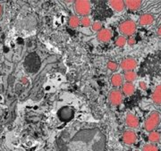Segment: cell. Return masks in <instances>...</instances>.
I'll list each match as a JSON object with an SVG mask.
<instances>
[{
    "mask_svg": "<svg viewBox=\"0 0 161 151\" xmlns=\"http://www.w3.org/2000/svg\"><path fill=\"white\" fill-rule=\"evenodd\" d=\"M58 151H108L107 139L98 127L68 129L58 136Z\"/></svg>",
    "mask_w": 161,
    "mask_h": 151,
    "instance_id": "6da1fadb",
    "label": "cell"
},
{
    "mask_svg": "<svg viewBox=\"0 0 161 151\" xmlns=\"http://www.w3.org/2000/svg\"><path fill=\"white\" fill-rule=\"evenodd\" d=\"M159 122H160V114L158 111H153L146 118L144 122V128L148 132H151L155 131L156 128L158 126Z\"/></svg>",
    "mask_w": 161,
    "mask_h": 151,
    "instance_id": "7a4b0ae2",
    "label": "cell"
},
{
    "mask_svg": "<svg viewBox=\"0 0 161 151\" xmlns=\"http://www.w3.org/2000/svg\"><path fill=\"white\" fill-rule=\"evenodd\" d=\"M118 30L123 36H132L136 31V23L132 20H125L119 24Z\"/></svg>",
    "mask_w": 161,
    "mask_h": 151,
    "instance_id": "3957f363",
    "label": "cell"
},
{
    "mask_svg": "<svg viewBox=\"0 0 161 151\" xmlns=\"http://www.w3.org/2000/svg\"><path fill=\"white\" fill-rule=\"evenodd\" d=\"M75 9L77 14L81 15L82 17L87 16L92 12V4L90 1L87 0H78L75 1Z\"/></svg>",
    "mask_w": 161,
    "mask_h": 151,
    "instance_id": "277c9868",
    "label": "cell"
},
{
    "mask_svg": "<svg viewBox=\"0 0 161 151\" xmlns=\"http://www.w3.org/2000/svg\"><path fill=\"white\" fill-rule=\"evenodd\" d=\"M124 95L118 89H113L108 94V101L112 105H118L123 102Z\"/></svg>",
    "mask_w": 161,
    "mask_h": 151,
    "instance_id": "5b68a950",
    "label": "cell"
},
{
    "mask_svg": "<svg viewBox=\"0 0 161 151\" xmlns=\"http://www.w3.org/2000/svg\"><path fill=\"white\" fill-rule=\"evenodd\" d=\"M138 62L136 61V59L132 57L125 58L124 60H122L120 63V67L125 72H129V71H133L137 67Z\"/></svg>",
    "mask_w": 161,
    "mask_h": 151,
    "instance_id": "8992f818",
    "label": "cell"
},
{
    "mask_svg": "<svg viewBox=\"0 0 161 151\" xmlns=\"http://www.w3.org/2000/svg\"><path fill=\"white\" fill-rule=\"evenodd\" d=\"M122 138H123V141L127 145H132L137 141V135L133 131L131 130L125 131Z\"/></svg>",
    "mask_w": 161,
    "mask_h": 151,
    "instance_id": "52a82bcc",
    "label": "cell"
},
{
    "mask_svg": "<svg viewBox=\"0 0 161 151\" xmlns=\"http://www.w3.org/2000/svg\"><path fill=\"white\" fill-rule=\"evenodd\" d=\"M112 38V32L109 29H102L98 31L97 35V39L101 43H107L111 40Z\"/></svg>",
    "mask_w": 161,
    "mask_h": 151,
    "instance_id": "ba28073f",
    "label": "cell"
},
{
    "mask_svg": "<svg viewBox=\"0 0 161 151\" xmlns=\"http://www.w3.org/2000/svg\"><path fill=\"white\" fill-rule=\"evenodd\" d=\"M139 119L136 116H134L133 114H127L125 116V124L128 127L132 128V129H136L139 126Z\"/></svg>",
    "mask_w": 161,
    "mask_h": 151,
    "instance_id": "9c48e42d",
    "label": "cell"
},
{
    "mask_svg": "<svg viewBox=\"0 0 161 151\" xmlns=\"http://www.w3.org/2000/svg\"><path fill=\"white\" fill-rule=\"evenodd\" d=\"M108 4L110 7L116 13H121L125 8V1H122V0H111V1H108Z\"/></svg>",
    "mask_w": 161,
    "mask_h": 151,
    "instance_id": "30bf717a",
    "label": "cell"
},
{
    "mask_svg": "<svg viewBox=\"0 0 161 151\" xmlns=\"http://www.w3.org/2000/svg\"><path fill=\"white\" fill-rule=\"evenodd\" d=\"M125 7H127L131 11H137L142 7V1L140 0H126L125 1Z\"/></svg>",
    "mask_w": 161,
    "mask_h": 151,
    "instance_id": "8fae6325",
    "label": "cell"
},
{
    "mask_svg": "<svg viewBox=\"0 0 161 151\" xmlns=\"http://www.w3.org/2000/svg\"><path fill=\"white\" fill-rule=\"evenodd\" d=\"M154 22V16L151 13H144L139 18V23L142 26H148Z\"/></svg>",
    "mask_w": 161,
    "mask_h": 151,
    "instance_id": "7c38bea8",
    "label": "cell"
},
{
    "mask_svg": "<svg viewBox=\"0 0 161 151\" xmlns=\"http://www.w3.org/2000/svg\"><path fill=\"white\" fill-rule=\"evenodd\" d=\"M122 91L126 96H131L135 91V87L132 82H125L122 86Z\"/></svg>",
    "mask_w": 161,
    "mask_h": 151,
    "instance_id": "4fadbf2b",
    "label": "cell"
},
{
    "mask_svg": "<svg viewBox=\"0 0 161 151\" xmlns=\"http://www.w3.org/2000/svg\"><path fill=\"white\" fill-rule=\"evenodd\" d=\"M151 99L155 104H161V84L154 89L151 95Z\"/></svg>",
    "mask_w": 161,
    "mask_h": 151,
    "instance_id": "5bb4252c",
    "label": "cell"
},
{
    "mask_svg": "<svg viewBox=\"0 0 161 151\" xmlns=\"http://www.w3.org/2000/svg\"><path fill=\"white\" fill-rule=\"evenodd\" d=\"M111 84L114 86V87H120V86H123L124 84V79H123V76L119 74V73H115V74H113L111 79Z\"/></svg>",
    "mask_w": 161,
    "mask_h": 151,
    "instance_id": "9a60e30c",
    "label": "cell"
},
{
    "mask_svg": "<svg viewBox=\"0 0 161 151\" xmlns=\"http://www.w3.org/2000/svg\"><path fill=\"white\" fill-rule=\"evenodd\" d=\"M148 138H149V140H150V142L153 144V143H158V142H159V141H160L161 135L158 132H157V131H153V132H150Z\"/></svg>",
    "mask_w": 161,
    "mask_h": 151,
    "instance_id": "2e32d148",
    "label": "cell"
},
{
    "mask_svg": "<svg viewBox=\"0 0 161 151\" xmlns=\"http://www.w3.org/2000/svg\"><path fill=\"white\" fill-rule=\"evenodd\" d=\"M68 24L71 28H76L80 24V19L77 15H72L68 19Z\"/></svg>",
    "mask_w": 161,
    "mask_h": 151,
    "instance_id": "e0dca14e",
    "label": "cell"
},
{
    "mask_svg": "<svg viewBox=\"0 0 161 151\" xmlns=\"http://www.w3.org/2000/svg\"><path fill=\"white\" fill-rule=\"evenodd\" d=\"M137 79V74L134 71H129L125 73V80L126 82H132Z\"/></svg>",
    "mask_w": 161,
    "mask_h": 151,
    "instance_id": "ac0fdd59",
    "label": "cell"
},
{
    "mask_svg": "<svg viewBox=\"0 0 161 151\" xmlns=\"http://www.w3.org/2000/svg\"><path fill=\"white\" fill-rule=\"evenodd\" d=\"M115 45L117 46H119V47H123V46H125V44L127 43V40L126 38L125 37V36H118L117 38H116V40H115Z\"/></svg>",
    "mask_w": 161,
    "mask_h": 151,
    "instance_id": "d6986e66",
    "label": "cell"
},
{
    "mask_svg": "<svg viewBox=\"0 0 161 151\" xmlns=\"http://www.w3.org/2000/svg\"><path fill=\"white\" fill-rule=\"evenodd\" d=\"M142 151H159L158 147L152 143H150V144H146L142 147Z\"/></svg>",
    "mask_w": 161,
    "mask_h": 151,
    "instance_id": "ffe728a7",
    "label": "cell"
},
{
    "mask_svg": "<svg viewBox=\"0 0 161 151\" xmlns=\"http://www.w3.org/2000/svg\"><path fill=\"white\" fill-rule=\"evenodd\" d=\"M80 25H82L83 27H89L92 25V20L91 18L88 16H84L80 19Z\"/></svg>",
    "mask_w": 161,
    "mask_h": 151,
    "instance_id": "44dd1931",
    "label": "cell"
},
{
    "mask_svg": "<svg viewBox=\"0 0 161 151\" xmlns=\"http://www.w3.org/2000/svg\"><path fill=\"white\" fill-rule=\"evenodd\" d=\"M107 67H108L110 71L115 72V71H116V70L118 69V64H116L115 62H114V61H108V64H107Z\"/></svg>",
    "mask_w": 161,
    "mask_h": 151,
    "instance_id": "7402d4cb",
    "label": "cell"
},
{
    "mask_svg": "<svg viewBox=\"0 0 161 151\" xmlns=\"http://www.w3.org/2000/svg\"><path fill=\"white\" fill-rule=\"evenodd\" d=\"M92 30L94 31H100L102 30V23L100 22H95L92 23Z\"/></svg>",
    "mask_w": 161,
    "mask_h": 151,
    "instance_id": "603a6c76",
    "label": "cell"
},
{
    "mask_svg": "<svg viewBox=\"0 0 161 151\" xmlns=\"http://www.w3.org/2000/svg\"><path fill=\"white\" fill-rule=\"evenodd\" d=\"M139 86H140V88H141L142 89H143V90H146V89H147V88H148V86H147V83H146L145 81H141V82L139 83Z\"/></svg>",
    "mask_w": 161,
    "mask_h": 151,
    "instance_id": "cb8c5ba5",
    "label": "cell"
},
{
    "mask_svg": "<svg viewBox=\"0 0 161 151\" xmlns=\"http://www.w3.org/2000/svg\"><path fill=\"white\" fill-rule=\"evenodd\" d=\"M135 40H134V38H129L128 40H127V43H128V45H130V46H132V45H134L135 44Z\"/></svg>",
    "mask_w": 161,
    "mask_h": 151,
    "instance_id": "d4e9b609",
    "label": "cell"
},
{
    "mask_svg": "<svg viewBox=\"0 0 161 151\" xmlns=\"http://www.w3.org/2000/svg\"><path fill=\"white\" fill-rule=\"evenodd\" d=\"M157 34L158 35V36H161V25L158 27V29L157 30Z\"/></svg>",
    "mask_w": 161,
    "mask_h": 151,
    "instance_id": "484cf974",
    "label": "cell"
},
{
    "mask_svg": "<svg viewBox=\"0 0 161 151\" xmlns=\"http://www.w3.org/2000/svg\"><path fill=\"white\" fill-rule=\"evenodd\" d=\"M2 13H3V7L0 5V16L2 15Z\"/></svg>",
    "mask_w": 161,
    "mask_h": 151,
    "instance_id": "4316f807",
    "label": "cell"
},
{
    "mask_svg": "<svg viewBox=\"0 0 161 151\" xmlns=\"http://www.w3.org/2000/svg\"><path fill=\"white\" fill-rule=\"evenodd\" d=\"M135 151H139V150H135Z\"/></svg>",
    "mask_w": 161,
    "mask_h": 151,
    "instance_id": "83f0119b",
    "label": "cell"
}]
</instances>
